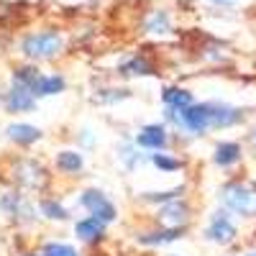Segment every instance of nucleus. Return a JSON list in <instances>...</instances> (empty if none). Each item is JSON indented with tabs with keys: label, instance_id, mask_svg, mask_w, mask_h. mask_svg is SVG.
Listing matches in <instances>:
<instances>
[{
	"label": "nucleus",
	"instance_id": "nucleus-1",
	"mask_svg": "<svg viewBox=\"0 0 256 256\" xmlns=\"http://www.w3.org/2000/svg\"><path fill=\"white\" fill-rule=\"evenodd\" d=\"M218 202H220V208H226L236 218H244V220L256 218V187L248 182L230 180V182L220 184Z\"/></svg>",
	"mask_w": 256,
	"mask_h": 256
},
{
	"label": "nucleus",
	"instance_id": "nucleus-2",
	"mask_svg": "<svg viewBox=\"0 0 256 256\" xmlns=\"http://www.w3.org/2000/svg\"><path fill=\"white\" fill-rule=\"evenodd\" d=\"M238 223H236V216H230L226 208H218L210 212V218L205 223V230L202 236L208 244L212 246H233L238 241Z\"/></svg>",
	"mask_w": 256,
	"mask_h": 256
},
{
	"label": "nucleus",
	"instance_id": "nucleus-3",
	"mask_svg": "<svg viewBox=\"0 0 256 256\" xmlns=\"http://www.w3.org/2000/svg\"><path fill=\"white\" fill-rule=\"evenodd\" d=\"M62 49H64V38L59 31H36L20 41V54L31 62L54 59Z\"/></svg>",
	"mask_w": 256,
	"mask_h": 256
},
{
	"label": "nucleus",
	"instance_id": "nucleus-4",
	"mask_svg": "<svg viewBox=\"0 0 256 256\" xmlns=\"http://www.w3.org/2000/svg\"><path fill=\"white\" fill-rule=\"evenodd\" d=\"M80 208L88 210V216L102 220L105 226H110V223L118 220V205L98 187H90V190L82 192L80 195Z\"/></svg>",
	"mask_w": 256,
	"mask_h": 256
},
{
	"label": "nucleus",
	"instance_id": "nucleus-5",
	"mask_svg": "<svg viewBox=\"0 0 256 256\" xmlns=\"http://www.w3.org/2000/svg\"><path fill=\"white\" fill-rule=\"evenodd\" d=\"M210 108V126L212 131H230L246 120V113L238 108V105H230L223 100H208Z\"/></svg>",
	"mask_w": 256,
	"mask_h": 256
},
{
	"label": "nucleus",
	"instance_id": "nucleus-6",
	"mask_svg": "<svg viewBox=\"0 0 256 256\" xmlns=\"http://www.w3.org/2000/svg\"><path fill=\"white\" fill-rule=\"evenodd\" d=\"M190 220H192V208L184 198L169 200V202L159 205V210H156V223L162 228H184Z\"/></svg>",
	"mask_w": 256,
	"mask_h": 256
},
{
	"label": "nucleus",
	"instance_id": "nucleus-7",
	"mask_svg": "<svg viewBox=\"0 0 256 256\" xmlns=\"http://www.w3.org/2000/svg\"><path fill=\"white\" fill-rule=\"evenodd\" d=\"M0 100H3V108H6L8 113H13V116H18V113H31V110L36 108V102H38V98H36L28 88H24V84H18V82H13V80H10V84H8V90L0 95Z\"/></svg>",
	"mask_w": 256,
	"mask_h": 256
},
{
	"label": "nucleus",
	"instance_id": "nucleus-8",
	"mask_svg": "<svg viewBox=\"0 0 256 256\" xmlns=\"http://www.w3.org/2000/svg\"><path fill=\"white\" fill-rule=\"evenodd\" d=\"M134 144L144 152H166L169 146V128L164 123H146L141 126L136 136H134Z\"/></svg>",
	"mask_w": 256,
	"mask_h": 256
},
{
	"label": "nucleus",
	"instance_id": "nucleus-9",
	"mask_svg": "<svg viewBox=\"0 0 256 256\" xmlns=\"http://www.w3.org/2000/svg\"><path fill=\"white\" fill-rule=\"evenodd\" d=\"M13 177H16L18 184H24V187H28V190H41V187L49 182L46 169L41 166L36 159H20V162H16Z\"/></svg>",
	"mask_w": 256,
	"mask_h": 256
},
{
	"label": "nucleus",
	"instance_id": "nucleus-10",
	"mask_svg": "<svg viewBox=\"0 0 256 256\" xmlns=\"http://www.w3.org/2000/svg\"><path fill=\"white\" fill-rule=\"evenodd\" d=\"M244 162V146L241 141H233V138H223L212 146V164L218 169H233Z\"/></svg>",
	"mask_w": 256,
	"mask_h": 256
},
{
	"label": "nucleus",
	"instance_id": "nucleus-11",
	"mask_svg": "<svg viewBox=\"0 0 256 256\" xmlns=\"http://www.w3.org/2000/svg\"><path fill=\"white\" fill-rule=\"evenodd\" d=\"M6 138L16 146H34L36 141L44 138V131L34 123H24V120H16L6 126Z\"/></svg>",
	"mask_w": 256,
	"mask_h": 256
},
{
	"label": "nucleus",
	"instance_id": "nucleus-12",
	"mask_svg": "<svg viewBox=\"0 0 256 256\" xmlns=\"http://www.w3.org/2000/svg\"><path fill=\"white\" fill-rule=\"evenodd\" d=\"M180 238H184V228H162V226H159V228H154V230L141 233L138 244L156 248V246H169V244H174V241H180Z\"/></svg>",
	"mask_w": 256,
	"mask_h": 256
},
{
	"label": "nucleus",
	"instance_id": "nucleus-13",
	"mask_svg": "<svg viewBox=\"0 0 256 256\" xmlns=\"http://www.w3.org/2000/svg\"><path fill=\"white\" fill-rule=\"evenodd\" d=\"M195 102V95H192L187 88H180V84H166L162 90V105L164 110H184Z\"/></svg>",
	"mask_w": 256,
	"mask_h": 256
},
{
	"label": "nucleus",
	"instance_id": "nucleus-14",
	"mask_svg": "<svg viewBox=\"0 0 256 256\" xmlns=\"http://www.w3.org/2000/svg\"><path fill=\"white\" fill-rule=\"evenodd\" d=\"M105 228L108 226H105L102 220H98L92 216H84V218L74 220V236L82 244H95V241H100L105 236Z\"/></svg>",
	"mask_w": 256,
	"mask_h": 256
},
{
	"label": "nucleus",
	"instance_id": "nucleus-15",
	"mask_svg": "<svg viewBox=\"0 0 256 256\" xmlns=\"http://www.w3.org/2000/svg\"><path fill=\"white\" fill-rule=\"evenodd\" d=\"M54 164L62 174H80L84 169V154L80 148H62L54 156Z\"/></svg>",
	"mask_w": 256,
	"mask_h": 256
},
{
	"label": "nucleus",
	"instance_id": "nucleus-16",
	"mask_svg": "<svg viewBox=\"0 0 256 256\" xmlns=\"http://www.w3.org/2000/svg\"><path fill=\"white\" fill-rule=\"evenodd\" d=\"M64 90H67V80H64L62 74H44L41 72V77L34 84L36 98H54V95H62Z\"/></svg>",
	"mask_w": 256,
	"mask_h": 256
},
{
	"label": "nucleus",
	"instance_id": "nucleus-17",
	"mask_svg": "<svg viewBox=\"0 0 256 256\" xmlns=\"http://www.w3.org/2000/svg\"><path fill=\"white\" fill-rule=\"evenodd\" d=\"M148 164H152L154 169H159L162 174H174L180 172V169L184 166V162L174 154H169V152H154V154H148Z\"/></svg>",
	"mask_w": 256,
	"mask_h": 256
},
{
	"label": "nucleus",
	"instance_id": "nucleus-18",
	"mask_svg": "<svg viewBox=\"0 0 256 256\" xmlns=\"http://www.w3.org/2000/svg\"><path fill=\"white\" fill-rule=\"evenodd\" d=\"M144 31L152 36H164L172 31V18H169L166 10H152L144 20Z\"/></svg>",
	"mask_w": 256,
	"mask_h": 256
},
{
	"label": "nucleus",
	"instance_id": "nucleus-19",
	"mask_svg": "<svg viewBox=\"0 0 256 256\" xmlns=\"http://www.w3.org/2000/svg\"><path fill=\"white\" fill-rule=\"evenodd\" d=\"M146 159H148V156H144V154H141V148H138L134 141H126V144L118 148V162L128 169V172H134V169H138Z\"/></svg>",
	"mask_w": 256,
	"mask_h": 256
},
{
	"label": "nucleus",
	"instance_id": "nucleus-20",
	"mask_svg": "<svg viewBox=\"0 0 256 256\" xmlns=\"http://www.w3.org/2000/svg\"><path fill=\"white\" fill-rule=\"evenodd\" d=\"M38 212H41L46 220H56V223L70 220V210L64 208L59 200H54V198H44V200H41V202H38Z\"/></svg>",
	"mask_w": 256,
	"mask_h": 256
},
{
	"label": "nucleus",
	"instance_id": "nucleus-21",
	"mask_svg": "<svg viewBox=\"0 0 256 256\" xmlns=\"http://www.w3.org/2000/svg\"><path fill=\"white\" fill-rule=\"evenodd\" d=\"M41 77V70L38 67H34V64H20V67H16L13 70V74H10V80L13 82H18V84H24V88H28L31 92H34V84H36V80Z\"/></svg>",
	"mask_w": 256,
	"mask_h": 256
},
{
	"label": "nucleus",
	"instance_id": "nucleus-22",
	"mask_svg": "<svg viewBox=\"0 0 256 256\" xmlns=\"http://www.w3.org/2000/svg\"><path fill=\"white\" fill-rule=\"evenodd\" d=\"M120 72L128 74V77H144V74H154V67H152V64H148L144 56H134V59H128V62L123 64Z\"/></svg>",
	"mask_w": 256,
	"mask_h": 256
},
{
	"label": "nucleus",
	"instance_id": "nucleus-23",
	"mask_svg": "<svg viewBox=\"0 0 256 256\" xmlns=\"http://www.w3.org/2000/svg\"><path fill=\"white\" fill-rule=\"evenodd\" d=\"M184 198V187H172V190H164V192H144L141 200L144 202H154V205H164L169 200H177Z\"/></svg>",
	"mask_w": 256,
	"mask_h": 256
},
{
	"label": "nucleus",
	"instance_id": "nucleus-24",
	"mask_svg": "<svg viewBox=\"0 0 256 256\" xmlns=\"http://www.w3.org/2000/svg\"><path fill=\"white\" fill-rule=\"evenodd\" d=\"M38 254L41 256H82L72 244H64V241H49V244H44V248Z\"/></svg>",
	"mask_w": 256,
	"mask_h": 256
},
{
	"label": "nucleus",
	"instance_id": "nucleus-25",
	"mask_svg": "<svg viewBox=\"0 0 256 256\" xmlns=\"http://www.w3.org/2000/svg\"><path fill=\"white\" fill-rule=\"evenodd\" d=\"M128 95H131L128 90H102V92L95 95V102H120Z\"/></svg>",
	"mask_w": 256,
	"mask_h": 256
},
{
	"label": "nucleus",
	"instance_id": "nucleus-26",
	"mask_svg": "<svg viewBox=\"0 0 256 256\" xmlns=\"http://www.w3.org/2000/svg\"><path fill=\"white\" fill-rule=\"evenodd\" d=\"M210 3H216V6H233L236 0H210Z\"/></svg>",
	"mask_w": 256,
	"mask_h": 256
},
{
	"label": "nucleus",
	"instance_id": "nucleus-27",
	"mask_svg": "<svg viewBox=\"0 0 256 256\" xmlns=\"http://www.w3.org/2000/svg\"><path fill=\"white\" fill-rule=\"evenodd\" d=\"M244 256H256V248H251V251H246Z\"/></svg>",
	"mask_w": 256,
	"mask_h": 256
},
{
	"label": "nucleus",
	"instance_id": "nucleus-28",
	"mask_svg": "<svg viewBox=\"0 0 256 256\" xmlns=\"http://www.w3.org/2000/svg\"><path fill=\"white\" fill-rule=\"evenodd\" d=\"M251 138H254V146H256V131H254V134H251Z\"/></svg>",
	"mask_w": 256,
	"mask_h": 256
},
{
	"label": "nucleus",
	"instance_id": "nucleus-29",
	"mask_svg": "<svg viewBox=\"0 0 256 256\" xmlns=\"http://www.w3.org/2000/svg\"><path fill=\"white\" fill-rule=\"evenodd\" d=\"M24 256H41V254H24Z\"/></svg>",
	"mask_w": 256,
	"mask_h": 256
},
{
	"label": "nucleus",
	"instance_id": "nucleus-30",
	"mask_svg": "<svg viewBox=\"0 0 256 256\" xmlns=\"http://www.w3.org/2000/svg\"><path fill=\"white\" fill-rule=\"evenodd\" d=\"M166 256H180V254H166Z\"/></svg>",
	"mask_w": 256,
	"mask_h": 256
}]
</instances>
